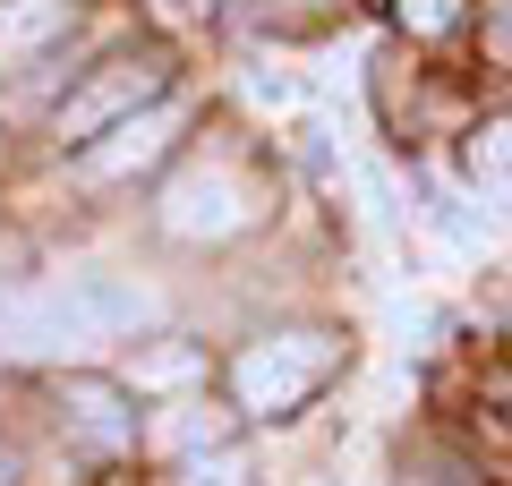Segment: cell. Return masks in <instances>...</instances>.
<instances>
[{"label": "cell", "instance_id": "cell-1", "mask_svg": "<svg viewBox=\"0 0 512 486\" xmlns=\"http://www.w3.org/2000/svg\"><path fill=\"white\" fill-rule=\"evenodd\" d=\"M154 316V290L128 273H60L43 290H9L0 299V350H77L137 333Z\"/></svg>", "mask_w": 512, "mask_h": 486}, {"label": "cell", "instance_id": "cell-2", "mask_svg": "<svg viewBox=\"0 0 512 486\" xmlns=\"http://www.w3.org/2000/svg\"><path fill=\"white\" fill-rule=\"evenodd\" d=\"M333 367H342V342H333V333H274V342H248V350H239L231 393H239V410L282 418V410H299Z\"/></svg>", "mask_w": 512, "mask_h": 486}, {"label": "cell", "instance_id": "cell-3", "mask_svg": "<svg viewBox=\"0 0 512 486\" xmlns=\"http://www.w3.org/2000/svg\"><path fill=\"white\" fill-rule=\"evenodd\" d=\"M248 214H256V180L239 171L231 154L180 171V180H171V197H163V222H171L180 239H231Z\"/></svg>", "mask_w": 512, "mask_h": 486}, {"label": "cell", "instance_id": "cell-4", "mask_svg": "<svg viewBox=\"0 0 512 486\" xmlns=\"http://www.w3.org/2000/svg\"><path fill=\"white\" fill-rule=\"evenodd\" d=\"M163 77H171V60L163 52H137V60H103V69L86 77V86L60 103V137L69 145H86V137H103L111 120H128V111H146L154 94H163Z\"/></svg>", "mask_w": 512, "mask_h": 486}, {"label": "cell", "instance_id": "cell-5", "mask_svg": "<svg viewBox=\"0 0 512 486\" xmlns=\"http://www.w3.org/2000/svg\"><path fill=\"white\" fill-rule=\"evenodd\" d=\"M171 128H180V111H171V103H146V111H128V120H111V128H103V137H86L77 171H86V180H128V171L163 162Z\"/></svg>", "mask_w": 512, "mask_h": 486}, {"label": "cell", "instance_id": "cell-6", "mask_svg": "<svg viewBox=\"0 0 512 486\" xmlns=\"http://www.w3.org/2000/svg\"><path fill=\"white\" fill-rule=\"evenodd\" d=\"M77 26V0H0V77H26L52 60Z\"/></svg>", "mask_w": 512, "mask_h": 486}, {"label": "cell", "instance_id": "cell-7", "mask_svg": "<svg viewBox=\"0 0 512 486\" xmlns=\"http://www.w3.org/2000/svg\"><path fill=\"white\" fill-rule=\"evenodd\" d=\"M69 410H77V435H86L94 452H120L128 435H137V418L120 410V393H111V384H94V376L69 384Z\"/></svg>", "mask_w": 512, "mask_h": 486}, {"label": "cell", "instance_id": "cell-8", "mask_svg": "<svg viewBox=\"0 0 512 486\" xmlns=\"http://www.w3.org/2000/svg\"><path fill=\"white\" fill-rule=\"evenodd\" d=\"M146 435H154L163 452H205V444H222V435H231V418H222L214 401H171V410L146 418Z\"/></svg>", "mask_w": 512, "mask_h": 486}, {"label": "cell", "instance_id": "cell-9", "mask_svg": "<svg viewBox=\"0 0 512 486\" xmlns=\"http://www.w3.org/2000/svg\"><path fill=\"white\" fill-rule=\"evenodd\" d=\"M188 486H248V461L222 452V444H205L197 461H188Z\"/></svg>", "mask_w": 512, "mask_h": 486}, {"label": "cell", "instance_id": "cell-10", "mask_svg": "<svg viewBox=\"0 0 512 486\" xmlns=\"http://www.w3.org/2000/svg\"><path fill=\"white\" fill-rule=\"evenodd\" d=\"M402 26L410 35H444V26H461V0H402Z\"/></svg>", "mask_w": 512, "mask_h": 486}, {"label": "cell", "instance_id": "cell-11", "mask_svg": "<svg viewBox=\"0 0 512 486\" xmlns=\"http://www.w3.org/2000/svg\"><path fill=\"white\" fill-rule=\"evenodd\" d=\"M180 376H197V350H154V359L137 367V384H180Z\"/></svg>", "mask_w": 512, "mask_h": 486}, {"label": "cell", "instance_id": "cell-12", "mask_svg": "<svg viewBox=\"0 0 512 486\" xmlns=\"http://www.w3.org/2000/svg\"><path fill=\"white\" fill-rule=\"evenodd\" d=\"M478 154H487V162H495V171H512V120H495V128H487V137H478Z\"/></svg>", "mask_w": 512, "mask_h": 486}, {"label": "cell", "instance_id": "cell-13", "mask_svg": "<svg viewBox=\"0 0 512 486\" xmlns=\"http://www.w3.org/2000/svg\"><path fill=\"white\" fill-rule=\"evenodd\" d=\"M163 9L171 18H205V0H163Z\"/></svg>", "mask_w": 512, "mask_h": 486}, {"label": "cell", "instance_id": "cell-14", "mask_svg": "<svg viewBox=\"0 0 512 486\" xmlns=\"http://www.w3.org/2000/svg\"><path fill=\"white\" fill-rule=\"evenodd\" d=\"M282 9H342V0H282Z\"/></svg>", "mask_w": 512, "mask_h": 486}]
</instances>
